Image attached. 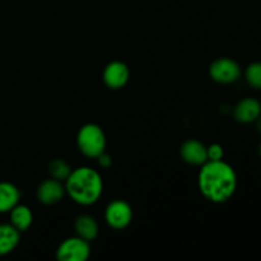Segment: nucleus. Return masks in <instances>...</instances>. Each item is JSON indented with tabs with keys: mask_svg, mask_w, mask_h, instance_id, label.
<instances>
[{
	"mask_svg": "<svg viewBox=\"0 0 261 261\" xmlns=\"http://www.w3.org/2000/svg\"><path fill=\"white\" fill-rule=\"evenodd\" d=\"M199 190L212 203H226L237 189V175L233 167L221 161H206L198 176Z\"/></svg>",
	"mask_w": 261,
	"mask_h": 261,
	"instance_id": "1",
	"label": "nucleus"
},
{
	"mask_svg": "<svg viewBox=\"0 0 261 261\" xmlns=\"http://www.w3.org/2000/svg\"><path fill=\"white\" fill-rule=\"evenodd\" d=\"M65 191L79 205H92L103 193V181L99 172L83 166L71 170L65 180Z\"/></svg>",
	"mask_w": 261,
	"mask_h": 261,
	"instance_id": "2",
	"label": "nucleus"
},
{
	"mask_svg": "<svg viewBox=\"0 0 261 261\" xmlns=\"http://www.w3.org/2000/svg\"><path fill=\"white\" fill-rule=\"evenodd\" d=\"M79 150L88 158H97L106 149V135L97 124H86L76 135Z\"/></svg>",
	"mask_w": 261,
	"mask_h": 261,
	"instance_id": "3",
	"label": "nucleus"
},
{
	"mask_svg": "<svg viewBox=\"0 0 261 261\" xmlns=\"http://www.w3.org/2000/svg\"><path fill=\"white\" fill-rule=\"evenodd\" d=\"M91 255L88 241L78 236L65 239L56 249V259L59 261H86Z\"/></svg>",
	"mask_w": 261,
	"mask_h": 261,
	"instance_id": "4",
	"label": "nucleus"
},
{
	"mask_svg": "<svg viewBox=\"0 0 261 261\" xmlns=\"http://www.w3.org/2000/svg\"><path fill=\"white\" fill-rule=\"evenodd\" d=\"M209 75L219 84H232L241 76V66L231 58H219L209 66Z\"/></svg>",
	"mask_w": 261,
	"mask_h": 261,
	"instance_id": "5",
	"label": "nucleus"
},
{
	"mask_svg": "<svg viewBox=\"0 0 261 261\" xmlns=\"http://www.w3.org/2000/svg\"><path fill=\"white\" fill-rule=\"evenodd\" d=\"M133 209L125 200L111 201L105 211V221L111 228L124 229L132 223Z\"/></svg>",
	"mask_w": 261,
	"mask_h": 261,
	"instance_id": "6",
	"label": "nucleus"
},
{
	"mask_svg": "<svg viewBox=\"0 0 261 261\" xmlns=\"http://www.w3.org/2000/svg\"><path fill=\"white\" fill-rule=\"evenodd\" d=\"M130 71L125 63L119 60L107 64L103 70V82L110 89H120L129 82Z\"/></svg>",
	"mask_w": 261,
	"mask_h": 261,
	"instance_id": "7",
	"label": "nucleus"
},
{
	"mask_svg": "<svg viewBox=\"0 0 261 261\" xmlns=\"http://www.w3.org/2000/svg\"><path fill=\"white\" fill-rule=\"evenodd\" d=\"M65 185L63 181L55 180V178H47L38 185L36 195L40 203L45 205H54L59 203L65 195Z\"/></svg>",
	"mask_w": 261,
	"mask_h": 261,
	"instance_id": "8",
	"label": "nucleus"
},
{
	"mask_svg": "<svg viewBox=\"0 0 261 261\" xmlns=\"http://www.w3.org/2000/svg\"><path fill=\"white\" fill-rule=\"evenodd\" d=\"M261 115V103L254 97H246L233 107V117L241 124H252Z\"/></svg>",
	"mask_w": 261,
	"mask_h": 261,
	"instance_id": "9",
	"label": "nucleus"
},
{
	"mask_svg": "<svg viewBox=\"0 0 261 261\" xmlns=\"http://www.w3.org/2000/svg\"><path fill=\"white\" fill-rule=\"evenodd\" d=\"M181 158L191 166H203L208 161L206 147L196 139H188L180 148Z\"/></svg>",
	"mask_w": 261,
	"mask_h": 261,
	"instance_id": "10",
	"label": "nucleus"
},
{
	"mask_svg": "<svg viewBox=\"0 0 261 261\" xmlns=\"http://www.w3.org/2000/svg\"><path fill=\"white\" fill-rule=\"evenodd\" d=\"M20 240V232L12 224H0V256L10 254L14 251Z\"/></svg>",
	"mask_w": 261,
	"mask_h": 261,
	"instance_id": "11",
	"label": "nucleus"
},
{
	"mask_svg": "<svg viewBox=\"0 0 261 261\" xmlns=\"http://www.w3.org/2000/svg\"><path fill=\"white\" fill-rule=\"evenodd\" d=\"M20 199L19 189L12 182L2 181L0 182V214L9 213Z\"/></svg>",
	"mask_w": 261,
	"mask_h": 261,
	"instance_id": "12",
	"label": "nucleus"
},
{
	"mask_svg": "<svg viewBox=\"0 0 261 261\" xmlns=\"http://www.w3.org/2000/svg\"><path fill=\"white\" fill-rule=\"evenodd\" d=\"M74 231H75L76 236L81 237V239L86 240V241H92L98 234V224L92 216L82 214L75 218Z\"/></svg>",
	"mask_w": 261,
	"mask_h": 261,
	"instance_id": "13",
	"label": "nucleus"
},
{
	"mask_svg": "<svg viewBox=\"0 0 261 261\" xmlns=\"http://www.w3.org/2000/svg\"><path fill=\"white\" fill-rule=\"evenodd\" d=\"M10 213V224L18 229L19 232H24L32 226L33 214L27 205L18 203Z\"/></svg>",
	"mask_w": 261,
	"mask_h": 261,
	"instance_id": "14",
	"label": "nucleus"
},
{
	"mask_svg": "<svg viewBox=\"0 0 261 261\" xmlns=\"http://www.w3.org/2000/svg\"><path fill=\"white\" fill-rule=\"evenodd\" d=\"M47 171L53 178L65 182L68 176L70 175L71 167L68 162H65V161L61 160V158H54V160H51L50 162H48Z\"/></svg>",
	"mask_w": 261,
	"mask_h": 261,
	"instance_id": "15",
	"label": "nucleus"
},
{
	"mask_svg": "<svg viewBox=\"0 0 261 261\" xmlns=\"http://www.w3.org/2000/svg\"><path fill=\"white\" fill-rule=\"evenodd\" d=\"M245 79L251 88L261 89V61H255L247 66Z\"/></svg>",
	"mask_w": 261,
	"mask_h": 261,
	"instance_id": "16",
	"label": "nucleus"
},
{
	"mask_svg": "<svg viewBox=\"0 0 261 261\" xmlns=\"http://www.w3.org/2000/svg\"><path fill=\"white\" fill-rule=\"evenodd\" d=\"M206 152H208V161H221L223 160L224 150L223 147L218 143H213L212 145L206 147Z\"/></svg>",
	"mask_w": 261,
	"mask_h": 261,
	"instance_id": "17",
	"label": "nucleus"
},
{
	"mask_svg": "<svg viewBox=\"0 0 261 261\" xmlns=\"http://www.w3.org/2000/svg\"><path fill=\"white\" fill-rule=\"evenodd\" d=\"M97 162H98V165L101 166L102 168H107L111 166V157H110L106 152H103L97 157Z\"/></svg>",
	"mask_w": 261,
	"mask_h": 261,
	"instance_id": "18",
	"label": "nucleus"
},
{
	"mask_svg": "<svg viewBox=\"0 0 261 261\" xmlns=\"http://www.w3.org/2000/svg\"><path fill=\"white\" fill-rule=\"evenodd\" d=\"M255 124H256V130L261 134V115L259 117H257V120L255 121Z\"/></svg>",
	"mask_w": 261,
	"mask_h": 261,
	"instance_id": "19",
	"label": "nucleus"
},
{
	"mask_svg": "<svg viewBox=\"0 0 261 261\" xmlns=\"http://www.w3.org/2000/svg\"><path fill=\"white\" fill-rule=\"evenodd\" d=\"M259 153H260V157H261V143H260V147H259Z\"/></svg>",
	"mask_w": 261,
	"mask_h": 261,
	"instance_id": "20",
	"label": "nucleus"
}]
</instances>
